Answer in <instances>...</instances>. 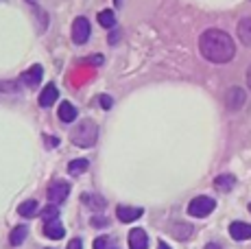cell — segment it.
Segmentation results:
<instances>
[{"instance_id":"30","label":"cell","mask_w":251,"mask_h":249,"mask_svg":"<svg viewBox=\"0 0 251 249\" xmlns=\"http://www.w3.org/2000/svg\"><path fill=\"white\" fill-rule=\"evenodd\" d=\"M118 42V33H109V44H116Z\"/></svg>"},{"instance_id":"4","label":"cell","mask_w":251,"mask_h":249,"mask_svg":"<svg viewBox=\"0 0 251 249\" xmlns=\"http://www.w3.org/2000/svg\"><path fill=\"white\" fill-rule=\"evenodd\" d=\"M68 195H70V184L64 179H57L48 186V199H50L52 205L64 203V201L68 199Z\"/></svg>"},{"instance_id":"6","label":"cell","mask_w":251,"mask_h":249,"mask_svg":"<svg viewBox=\"0 0 251 249\" xmlns=\"http://www.w3.org/2000/svg\"><path fill=\"white\" fill-rule=\"evenodd\" d=\"M229 236L234 241H249L251 238V225L245 221H234L229 225Z\"/></svg>"},{"instance_id":"1","label":"cell","mask_w":251,"mask_h":249,"mask_svg":"<svg viewBox=\"0 0 251 249\" xmlns=\"http://www.w3.org/2000/svg\"><path fill=\"white\" fill-rule=\"evenodd\" d=\"M199 50L212 64H227L236 55V44L221 28H207L199 37Z\"/></svg>"},{"instance_id":"10","label":"cell","mask_w":251,"mask_h":249,"mask_svg":"<svg viewBox=\"0 0 251 249\" xmlns=\"http://www.w3.org/2000/svg\"><path fill=\"white\" fill-rule=\"evenodd\" d=\"M57 97H59V90L55 88V83H48L44 90L40 92V107H44V109H48L50 105H55V100H57Z\"/></svg>"},{"instance_id":"29","label":"cell","mask_w":251,"mask_h":249,"mask_svg":"<svg viewBox=\"0 0 251 249\" xmlns=\"http://www.w3.org/2000/svg\"><path fill=\"white\" fill-rule=\"evenodd\" d=\"M44 140L48 142V147H57V142H59L57 138H46V136H44Z\"/></svg>"},{"instance_id":"23","label":"cell","mask_w":251,"mask_h":249,"mask_svg":"<svg viewBox=\"0 0 251 249\" xmlns=\"http://www.w3.org/2000/svg\"><path fill=\"white\" fill-rule=\"evenodd\" d=\"M42 217H44V223L55 221V219H59V210H57V205H46V208L42 210Z\"/></svg>"},{"instance_id":"25","label":"cell","mask_w":251,"mask_h":249,"mask_svg":"<svg viewBox=\"0 0 251 249\" xmlns=\"http://www.w3.org/2000/svg\"><path fill=\"white\" fill-rule=\"evenodd\" d=\"M99 100H100V105H103V109H112V105H114L112 97H107V94H103V97H100Z\"/></svg>"},{"instance_id":"27","label":"cell","mask_w":251,"mask_h":249,"mask_svg":"<svg viewBox=\"0 0 251 249\" xmlns=\"http://www.w3.org/2000/svg\"><path fill=\"white\" fill-rule=\"evenodd\" d=\"M68 249H83V243H81V238H72L68 243Z\"/></svg>"},{"instance_id":"26","label":"cell","mask_w":251,"mask_h":249,"mask_svg":"<svg viewBox=\"0 0 251 249\" xmlns=\"http://www.w3.org/2000/svg\"><path fill=\"white\" fill-rule=\"evenodd\" d=\"M92 225H94V227H99V225H107L109 221L107 219H103V217H92V221H90Z\"/></svg>"},{"instance_id":"18","label":"cell","mask_w":251,"mask_h":249,"mask_svg":"<svg viewBox=\"0 0 251 249\" xmlns=\"http://www.w3.org/2000/svg\"><path fill=\"white\" fill-rule=\"evenodd\" d=\"M18 212H20V217L24 219H31L37 214V201L35 199H28L24 201V203H20V208H18Z\"/></svg>"},{"instance_id":"36","label":"cell","mask_w":251,"mask_h":249,"mask_svg":"<svg viewBox=\"0 0 251 249\" xmlns=\"http://www.w3.org/2000/svg\"><path fill=\"white\" fill-rule=\"evenodd\" d=\"M249 212H251V205H249Z\"/></svg>"},{"instance_id":"7","label":"cell","mask_w":251,"mask_h":249,"mask_svg":"<svg viewBox=\"0 0 251 249\" xmlns=\"http://www.w3.org/2000/svg\"><path fill=\"white\" fill-rule=\"evenodd\" d=\"M42 76H44V68H42L40 64H35L22 75V81H24V85H28V88H37V85L42 83Z\"/></svg>"},{"instance_id":"13","label":"cell","mask_w":251,"mask_h":249,"mask_svg":"<svg viewBox=\"0 0 251 249\" xmlns=\"http://www.w3.org/2000/svg\"><path fill=\"white\" fill-rule=\"evenodd\" d=\"M81 201L88 205L92 212H99V210H103L105 205H107V201H105L103 197H99V195H94V193H85L83 197H81Z\"/></svg>"},{"instance_id":"9","label":"cell","mask_w":251,"mask_h":249,"mask_svg":"<svg viewBox=\"0 0 251 249\" xmlns=\"http://www.w3.org/2000/svg\"><path fill=\"white\" fill-rule=\"evenodd\" d=\"M149 247V236L142 227H136L129 232V249H147Z\"/></svg>"},{"instance_id":"2","label":"cell","mask_w":251,"mask_h":249,"mask_svg":"<svg viewBox=\"0 0 251 249\" xmlns=\"http://www.w3.org/2000/svg\"><path fill=\"white\" fill-rule=\"evenodd\" d=\"M70 140H72V145L90 149V147H94V142L99 140V124L94 121H90V118H83L79 124L72 127Z\"/></svg>"},{"instance_id":"24","label":"cell","mask_w":251,"mask_h":249,"mask_svg":"<svg viewBox=\"0 0 251 249\" xmlns=\"http://www.w3.org/2000/svg\"><path fill=\"white\" fill-rule=\"evenodd\" d=\"M0 92H20L18 81H0Z\"/></svg>"},{"instance_id":"5","label":"cell","mask_w":251,"mask_h":249,"mask_svg":"<svg viewBox=\"0 0 251 249\" xmlns=\"http://www.w3.org/2000/svg\"><path fill=\"white\" fill-rule=\"evenodd\" d=\"M90 22L85 20L83 16L81 18H76L75 20V25H72V42L75 44H85L88 42V37H90Z\"/></svg>"},{"instance_id":"8","label":"cell","mask_w":251,"mask_h":249,"mask_svg":"<svg viewBox=\"0 0 251 249\" xmlns=\"http://www.w3.org/2000/svg\"><path fill=\"white\" fill-rule=\"evenodd\" d=\"M144 214L142 208H133V205H118V210H116V217L120 219L123 223H131L140 219Z\"/></svg>"},{"instance_id":"16","label":"cell","mask_w":251,"mask_h":249,"mask_svg":"<svg viewBox=\"0 0 251 249\" xmlns=\"http://www.w3.org/2000/svg\"><path fill=\"white\" fill-rule=\"evenodd\" d=\"M28 234V227L26 225H18V227L11 229V236H9V243H11V247H20L24 243V238H26Z\"/></svg>"},{"instance_id":"31","label":"cell","mask_w":251,"mask_h":249,"mask_svg":"<svg viewBox=\"0 0 251 249\" xmlns=\"http://www.w3.org/2000/svg\"><path fill=\"white\" fill-rule=\"evenodd\" d=\"M157 249H171V247H168V245H166V243H164V241H160V245H157Z\"/></svg>"},{"instance_id":"14","label":"cell","mask_w":251,"mask_h":249,"mask_svg":"<svg viewBox=\"0 0 251 249\" xmlns=\"http://www.w3.org/2000/svg\"><path fill=\"white\" fill-rule=\"evenodd\" d=\"M59 121L61 123H75L76 121V107L68 100H64V103L59 105Z\"/></svg>"},{"instance_id":"3","label":"cell","mask_w":251,"mask_h":249,"mask_svg":"<svg viewBox=\"0 0 251 249\" xmlns=\"http://www.w3.org/2000/svg\"><path fill=\"white\" fill-rule=\"evenodd\" d=\"M214 208H216V201L212 197H195L190 203H188V212L197 219H203L207 214H212Z\"/></svg>"},{"instance_id":"22","label":"cell","mask_w":251,"mask_h":249,"mask_svg":"<svg viewBox=\"0 0 251 249\" xmlns=\"http://www.w3.org/2000/svg\"><path fill=\"white\" fill-rule=\"evenodd\" d=\"M173 234H175L177 238H179V241H183V238H188L192 234V225H183V223H177L175 225V229H173Z\"/></svg>"},{"instance_id":"34","label":"cell","mask_w":251,"mask_h":249,"mask_svg":"<svg viewBox=\"0 0 251 249\" xmlns=\"http://www.w3.org/2000/svg\"><path fill=\"white\" fill-rule=\"evenodd\" d=\"M114 2H116V7H120V4H123L125 0H114Z\"/></svg>"},{"instance_id":"32","label":"cell","mask_w":251,"mask_h":249,"mask_svg":"<svg viewBox=\"0 0 251 249\" xmlns=\"http://www.w3.org/2000/svg\"><path fill=\"white\" fill-rule=\"evenodd\" d=\"M247 83H249V88H251V66H249V73H247Z\"/></svg>"},{"instance_id":"35","label":"cell","mask_w":251,"mask_h":249,"mask_svg":"<svg viewBox=\"0 0 251 249\" xmlns=\"http://www.w3.org/2000/svg\"><path fill=\"white\" fill-rule=\"evenodd\" d=\"M26 2H31V4H37V0H26Z\"/></svg>"},{"instance_id":"28","label":"cell","mask_w":251,"mask_h":249,"mask_svg":"<svg viewBox=\"0 0 251 249\" xmlns=\"http://www.w3.org/2000/svg\"><path fill=\"white\" fill-rule=\"evenodd\" d=\"M85 64H94V66H100V64H103V57H100V55H94V57H90V59H85Z\"/></svg>"},{"instance_id":"33","label":"cell","mask_w":251,"mask_h":249,"mask_svg":"<svg viewBox=\"0 0 251 249\" xmlns=\"http://www.w3.org/2000/svg\"><path fill=\"white\" fill-rule=\"evenodd\" d=\"M205 249H221V247H219V245H214V243H210V245H207Z\"/></svg>"},{"instance_id":"20","label":"cell","mask_w":251,"mask_h":249,"mask_svg":"<svg viewBox=\"0 0 251 249\" xmlns=\"http://www.w3.org/2000/svg\"><path fill=\"white\" fill-rule=\"evenodd\" d=\"M88 166H90V162L88 160H72L70 164H68V175H81V173H85L88 171Z\"/></svg>"},{"instance_id":"19","label":"cell","mask_w":251,"mask_h":249,"mask_svg":"<svg viewBox=\"0 0 251 249\" xmlns=\"http://www.w3.org/2000/svg\"><path fill=\"white\" fill-rule=\"evenodd\" d=\"M99 25L105 26V28L116 26V13L112 11V9H103V11H99Z\"/></svg>"},{"instance_id":"12","label":"cell","mask_w":251,"mask_h":249,"mask_svg":"<svg viewBox=\"0 0 251 249\" xmlns=\"http://www.w3.org/2000/svg\"><path fill=\"white\" fill-rule=\"evenodd\" d=\"M44 234L48 238H52V241H59V238H64L66 229H64V225L59 223V219H55V221H46L44 223Z\"/></svg>"},{"instance_id":"11","label":"cell","mask_w":251,"mask_h":249,"mask_svg":"<svg viewBox=\"0 0 251 249\" xmlns=\"http://www.w3.org/2000/svg\"><path fill=\"white\" fill-rule=\"evenodd\" d=\"M245 103V90L243 88H229L227 90V97H225V105L229 109H238L243 107Z\"/></svg>"},{"instance_id":"21","label":"cell","mask_w":251,"mask_h":249,"mask_svg":"<svg viewBox=\"0 0 251 249\" xmlns=\"http://www.w3.org/2000/svg\"><path fill=\"white\" fill-rule=\"evenodd\" d=\"M94 249H118V241L114 236H99L94 241Z\"/></svg>"},{"instance_id":"15","label":"cell","mask_w":251,"mask_h":249,"mask_svg":"<svg viewBox=\"0 0 251 249\" xmlns=\"http://www.w3.org/2000/svg\"><path fill=\"white\" fill-rule=\"evenodd\" d=\"M238 40L245 46H251V18H245L238 22Z\"/></svg>"},{"instance_id":"17","label":"cell","mask_w":251,"mask_h":249,"mask_svg":"<svg viewBox=\"0 0 251 249\" xmlns=\"http://www.w3.org/2000/svg\"><path fill=\"white\" fill-rule=\"evenodd\" d=\"M214 186L221 190V193H229V190L236 186V177L234 175H219L214 179Z\"/></svg>"}]
</instances>
